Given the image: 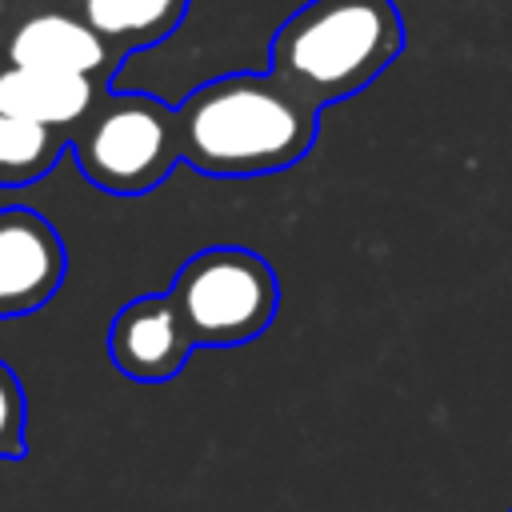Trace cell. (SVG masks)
Returning <instances> with one entry per match:
<instances>
[{
	"label": "cell",
	"instance_id": "cell-4",
	"mask_svg": "<svg viewBox=\"0 0 512 512\" xmlns=\"http://www.w3.org/2000/svg\"><path fill=\"white\" fill-rule=\"evenodd\" d=\"M168 296L176 300L192 340L200 348H236L256 340L280 312V280L272 264L236 244H212L192 252Z\"/></svg>",
	"mask_w": 512,
	"mask_h": 512
},
{
	"label": "cell",
	"instance_id": "cell-12",
	"mask_svg": "<svg viewBox=\"0 0 512 512\" xmlns=\"http://www.w3.org/2000/svg\"><path fill=\"white\" fill-rule=\"evenodd\" d=\"M44 4H52V0H0V32H4L12 20H20L24 12H36V8H44Z\"/></svg>",
	"mask_w": 512,
	"mask_h": 512
},
{
	"label": "cell",
	"instance_id": "cell-5",
	"mask_svg": "<svg viewBox=\"0 0 512 512\" xmlns=\"http://www.w3.org/2000/svg\"><path fill=\"white\" fill-rule=\"evenodd\" d=\"M0 60L112 84L128 56L116 52L104 36H96L64 0H52L36 12H24L0 32Z\"/></svg>",
	"mask_w": 512,
	"mask_h": 512
},
{
	"label": "cell",
	"instance_id": "cell-3",
	"mask_svg": "<svg viewBox=\"0 0 512 512\" xmlns=\"http://www.w3.org/2000/svg\"><path fill=\"white\" fill-rule=\"evenodd\" d=\"M80 176L112 196L160 188L180 160L176 108L148 92H104L88 120L68 136Z\"/></svg>",
	"mask_w": 512,
	"mask_h": 512
},
{
	"label": "cell",
	"instance_id": "cell-2",
	"mask_svg": "<svg viewBox=\"0 0 512 512\" xmlns=\"http://www.w3.org/2000/svg\"><path fill=\"white\" fill-rule=\"evenodd\" d=\"M404 52V20L392 0H308L272 36L268 68L312 104L364 92Z\"/></svg>",
	"mask_w": 512,
	"mask_h": 512
},
{
	"label": "cell",
	"instance_id": "cell-7",
	"mask_svg": "<svg viewBox=\"0 0 512 512\" xmlns=\"http://www.w3.org/2000/svg\"><path fill=\"white\" fill-rule=\"evenodd\" d=\"M200 344L192 340L176 300L168 292L132 296L108 328V356L120 376L136 384H164L184 372L188 356Z\"/></svg>",
	"mask_w": 512,
	"mask_h": 512
},
{
	"label": "cell",
	"instance_id": "cell-9",
	"mask_svg": "<svg viewBox=\"0 0 512 512\" xmlns=\"http://www.w3.org/2000/svg\"><path fill=\"white\" fill-rule=\"evenodd\" d=\"M64 4L116 52L132 56L168 40L184 24L192 0H64Z\"/></svg>",
	"mask_w": 512,
	"mask_h": 512
},
{
	"label": "cell",
	"instance_id": "cell-13",
	"mask_svg": "<svg viewBox=\"0 0 512 512\" xmlns=\"http://www.w3.org/2000/svg\"><path fill=\"white\" fill-rule=\"evenodd\" d=\"M508 512H512V508H508Z\"/></svg>",
	"mask_w": 512,
	"mask_h": 512
},
{
	"label": "cell",
	"instance_id": "cell-11",
	"mask_svg": "<svg viewBox=\"0 0 512 512\" xmlns=\"http://www.w3.org/2000/svg\"><path fill=\"white\" fill-rule=\"evenodd\" d=\"M28 452V400L16 372L0 360V460H20Z\"/></svg>",
	"mask_w": 512,
	"mask_h": 512
},
{
	"label": "cell",
	"instance_id": "cell-10",
	"mask_svg": "<svg viewBox=\"0 0 512 512\" xmlns=\"http://www.w3.org/2000/svg\"><path fill=\"white\" fill-rule=\"evenodd\" d=\"M68 152V136L0 108V188H24L48 176Z\"/></svg>",
	"mask_w": 512,
	"mask_h": 512
},
{
	"label": "cell",
	"instance_id": "cell-8",
	"mask_svg": "<svg viewBox=\"0 0 512 512\" xmlns=\"http://www.w3.org/2000/svg\"><path fill=\"white\" fill-rule=\"evenodd\" d=\"M104 92L108 84L92 76H64V72L0 60V108L12 116L36 120L44 128H56L64 136H72L88 120V112Z\"/></svg>",
	"mask_w": 512,
	"mask_h": 512
},
{
	"label": "cell",
	"instance_id": "cell-1",
	"mask_svg": "<svg viewBox=\"0 0 512 512\" xmlns=\"http://www.w3.org/2000/svg\"><path fill=\"white\" fill-rule=\"evenodd\" d=\"M180 160L216 180H252L304 160L320 136V104L284 76L224 72L176 104Z\"/></svg>",
	"mask_w": 512,
	"mask_h": 512
},
{
	"label": "cell",
	"instance_id": "cell-6",
	"mask_svg": "<svg viewBox=\"0 0 512 512\" xmlns=\"http://www.w3.org/2000/svg\"><path fill=\"white\" fill-rule=\"evenodd\" d=\"M68 252L40 212L0 208V320L40 312L64 284Z\"/></svg>",
	"mask_w": 512,
	"mask_h": 512
}]
</instances>
